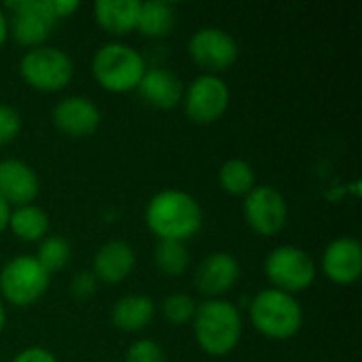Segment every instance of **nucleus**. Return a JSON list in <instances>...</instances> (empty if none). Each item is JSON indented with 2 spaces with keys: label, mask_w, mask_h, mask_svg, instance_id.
<instances>
[{
  "label": "nucleus",
  "mask_w": 362,
  "mask_h": 362,
  "mask_svg": "<svg viewBox=\"0 0 362 362\" xmlns=\"http://www.w3.org/2000/svg\"><path fill=\"white\" fill-rule=\"evenodd\" d=\"M49 6H51V13H53L55 19H64L70 13L78 11L81 4L76 0H49Z\"/></svg>",
  "instance_id": "30"
},
{
  "label": "nucleus",
  "mask_w": 362,
  "mask_h": 362,
  "mask_svg": "<svg viewBox=\"0 0 362 362\" xmlns=\"http://www.w3.org/2000/svg\"><path fill=\"white\" fill-rule=\"evenodd\" d=\"M72 257V246L64 235H49L40 242L38 252H36V261L49 272H59L68 265Z\"/></svg>",
  "instance_id": "24"
},
{
  "label": "nucleus",
  "mask_w": 362,
  "mask_h": 362,
  "mask_svg": "<svg viewBox=\"0 0 362 362\" xmlns=\"http://www.w3.org/2000/svg\"><path fill=\"white\" fill-rule=\"evenodd\" d=\"M176 23V8L168 0H146L140 2V13H138V25L144 36L161 38L172 32Z\"/></svg>",
  "instance_id": "20"
},
{
  "label": "nucleus",
  "mask_w": 362,
  "mask_h": 362,
  "mask_svg": "<svg viewBox=\"0 0 362 362\" xmlns=\"http://www.w3.org/2000/svg\"><path fill=\"white\" fill-rule=\"evenodd\" d=\"M21 115L11 104H0V146L13 142L21 132Z\"/></svg>",
  "instance_id": "27"
},
{
  "label": "nucleus",
  "mask_w": 362,
  "mask_h": 362,
  "mask_svg": "<svg viewBox=\"0 0 362 362\" xmlns=\"http://www.w3.org/2000/svg\"><path fill=\"white\" fill-rule=\"evenodd\" d=\"M49 280L51 274L36 261V257L19 255L0 269V293L11 305L28 308L47 293Z\"/></svg>",
  "instance_id": "5"
},
{
  "label": "nucleus",
  "mask_w": 362,
  "mask_h": 362,
  "mask_svg": "<svg viewBox=\"0 0 362 362\" xmlns=\"http://www.w3.org/2000/svg\"><path fill=\"white\" fill-rule=\"evenodd\" d=\"M8 229L23 242H38L49 231V216L40 206H17L11 210Z\"/></svg>",
  "instance_id": "21"
},
{
  "label": "nucleus",
  "mask_w": 362,
  "mask_h": 362,
  "mask_svg": "<svg viewBox=\"0 0 362 362\" xmlns=\"http://www.w3.org/2000/svg\"><path fill=\"white\" fill-rule=\"evenodd\" d=\"M91 72L95 81L115 93L134 91L146 72V64L140 51L134 47L110 40L104 42L91 57Z\"/></svg>",
  "instance_id": "4"
},
{
  "label": "nucleus",
  "mask_w": 362,
  "mask_h": 362,
  "mask_svg": "<svg viewBox=\"0 0 362 362\" xmlns=\"http://www.w3.org/2000/svg\"><path fill=\"white\" fill-rule=\"evenodd\" d=\"M153 257H155L157 269L170 278L182 276L191 265V255H189V248L185 242L159 240L153 250Z\"/></svg>",
  "instance_id": "23"
},
{
  "label": "nucleus",
  "mask_w": 362,
  "mask_h": 362,
  "mask_svg": "<svg viewBox=\"0 0 362 362\" xmlns=\"http://www.w3.org/2000/svg\"><path fill=\"white\" fill-rule=\"evenodd\" d=\"M189 55L197 66H202L210 74H216L235 64L240 49L238 40L227 30L206 25L193 32V36L189 38Z\"/></svg>",
  "instance_id": "10"
},
{
  "label": "nucleus",
  "mask_w": 362,
  "mask_h": 362,
  "mask_svg": "<svg viewBox=\"0 0 362 362\" xmlns=\"http://www.w3.org/2000/svg\"><path fill=\"white\" fill-rule=\"evenodd\" d=\"M140 13V0H98L93 15L100 28L110 34H127L136 30Z\"/></svg>",
  "instance_id": "19"
},
{
  "label": "nucleus",
  "mask_w": 362,
  "mask_h": 362,
  "mask_svg": "<svg viewBox=\"0 0 362 362\" xmlns=\"http://www.w3.org/2000/svg\"><path fill=\"white\" fill-rule=\"evenodd\" d=\"M6 36H8V19H6L4 11L0 8V47L4 45Z\"/></svg>",
  "instance_id": "32"
},
{
  "label": "nucleus",
  "mask_w": 362,
  "mask_h": 362,
  "mask_svg": "<svg viewBox=\"0 0 362 362\" xmlns=\"http://www.w3.org/2000/svg\"><path fill=\"white\" fill-rule=\"evenodd\" d=\"M316 263L312 255L299 246L282 244L265 259V276L274 288L284 293H301L316 280Z\"/></svg>",
  "instance_id": "7"
},
{
  "label": "nucleus",
  "mask_w": 362,
  "mask_h": 362,
  "mask_svg": "<svg viewBox=\"0 0 362 362\" xmlns=\"http://www.w3.org/2000/svg\"><path fill=\"white\" fill-rule=\"evenodd\" d=\"M123 362H165V352L153 339H138L127 348Z\"/></svg>",
  "instance_id": "26"
},
{
  "label": "nucleus",
  "mask_w": 362,
  "mask_h": 362,
  "mask_svg": "<svg viewBox=\"0 0 362 362\" xmlns=\"http://www.w3.org/2000/svg\"><path fill=\"white\" fill-rule=\"evenodd\" d=\"M136 267V250L123 240L104 242L93 257V276L106 284L123 282Z\"/></svg>",
  "instance_id": "17"
},
{
  "label": "nucleus",
  "mask_w": 362,
  "mask_h": 362,
  "mask_svg": "<svg viewBox=\"0 0 362 362\" xmlns=\"http://www.w3.org/2000/svg\"><path fill=\"white\" fill-rule=\"evenodd\" d=\"M11 362H57V356L47 348L30 346V348H23L21 352H17Z\"/></svg>",
  "instance_id": "29"
},
{
  "label": "nucleus",
  "mask_w": 362,
  "mask_h": 362,
  "mask_svg": "<svg viewBox=\"0 0 362 362\" xmlns=\"http://www.w3.org/2000/svg\"><path fill=\"white\" fill-rule=\"evenodd\" d=\"M98 288V278L89 269H81L72 276L70 280V293L78 299H87L95 293Z\"/></svg>",
  "instance_id": "28"
},
{
  "label": "nucleus",
  "mask_w": 362,
  "mask_h": 362,
  "mask_svg": "<svg viewBox=\"0 0 362 362\" xmlns=\"http://www.w3.org/2000/svg\"><path fill=\"white\" fill-rule=\"evenodd\" d=\"M19 72L28 85L40 91L64 89L74 74V64L70 55L59 47H32L19 59Z\"/></svg>",
  "instance_id": "6"
},
{
  "label": "nucleus",
  "mask_w": 362,
  "mask_h": 362,
  "mask_svg": "<svg viewBox=\"0 0 362 362\" xmlns=\"http://www.w3.org/2000/svg\"><path fill=\"white\" fill-rule=\"evenodd\" d=\"M229 100H231L229 85L218 74H210V72L195 76L185 87V93H182L187 117L204 125L218 121L227 112Z\"/></svg>",
  "instance_id": "8"
},
{
  "label": "nucleus",
  "mask_w": 362,
  "mask_h": 362,
  "mask_svg": "<svg viewBox=\"0 0 362 362\" xmlns=\"http://www.w3.org/2000/svg\"><path fill=\"white\" fill-rule=\"evenodd\" d=\"M155 318V301L148 295H125L115 301L110 320L119 331L136 333L148 327Z\"/></svg>",
  "instance_id": "18"
},
{
  "label": "nucleus",
  "mask_w": 362,
  "mask_h": 362,
  "mask_svg": "<svg viewBox=\"0 0 362 362\" xmlns=\"http://www.w3.org/2000/svg\"><path fill=\"white\" fill-rule=\"evenodd\" d=\"M11 8L8 30L19 45L40 47L49 38L53 23L57 21L51 13L49 0H15L6 2Z\"/></svg>",
  "instance_id": "11"
},
{
  "label": "nucleus",
  "mask_w": 362,
  "mask_h": 362,
  "mask_svg": "<svg viewBox=\"0 0 362 362\" xmlns=\"http://www.w3.org/2000/svg\"><path fill=\"white\" fill-rule=\"evenodd\" d=\"M191 325L199 348L210 356H227L233 352L244 329L240 308L227 299H206L197 303Z\"/></svg>",
  "instance_id": "2"
},
{
  "label": "nucleus",
  "mask_w": 362,
  "mask_h": 362,
  "mask_svg": "<svg viewBox=\"0 0 362 362\" xmlns=\"http://www.w3.org/2000/svg\"><path fill=\"white\" fill-rule=\"evenodd\" d=\"M240 280V261L225 250H216L202 259L195 269V286L208 299H223Z\"/></svg>",
  "instance_id": "13"
},
{
  "label": "nucleus",
  "mask_w": 362,
  "mask_h": 362,
  "mask_svg": "<svg viewBox=\"0 0 362 362\" xmlns=\"http://www.w3.org/2000/svg\"><path fill=\"white\" fill-rule=\"evenodd\" d=\"M218 185L223 187V191L244 197L257 187L255 168L248 161L238 159V157L227 159L218 170Z\"/></svg>",
  "instance_id": "22"
},
{
  "label": "nucleus",
  "mask_w": 362,
  "mask_h": 362,
  "mask_svg": "<svg viewBox=\"0 0 362 362\" xmlns=\"http://www.w3.org/2000/svg\"><path fill=\"white\" fill-rule=\"evenodd\" d=\"M51 121L62 134L72 136V138H85L98 129L102 121V112L91 98L68 95V98H62L53 106Z\"/></svg>",
  "instance_id": "12"
},
{
  "label": "nucleus",
  "mask_w": 362,
  "mask_h": 362,
  "mask_svg": "<svg viewBox=\"0 0 362 362\" xmlns=\"http://www.w3.org/2000/svg\"><path fill=\"white\" fill-rule=\"evenodd\" d=\"M136 91L148 106L159 110H170L182 102L185 85L180 76L168 68H146Z\"/></svg>",
  "instance_id": "16"
},
{
  "label": "nucleus",
  "mask_w": 362,
  "mask_h": 362,
  "mask_svg": "<svg viewBox=\"0 0 362 362\" xmlns=\"http://www.w3.org/2000/svg\"><path fill=\"white\" fill-rule=\"evenodd\" d=\"M248 314L252 327L261 335L278 341L295 337L303 327L301 303L295 299V295L278 288H265L257 293L248 305Z\"/></svg>",
  "instance_id": "3"
},
{
  "label": "nucleus",
  "mask_w": 362,
  "mask_h": 362,
  "mask_svg": "<svg viewBox=\"0 0 362 362\" xmlns=\"http://www.w3.org/2000/svg\"><path fill=\"white\" fill-rule=\"evenodd\" d=\"M244 218L248 227L265 238L280 233L288 218L286 197L272 185H257L244 195Z\"/></svg>",
  "instance_id": "9"
},
{
  "label": "nucleus",
  "mask_w": 362,
  "mask_h": 362,
  "mask_svg": "<svg viewBox=\"0 0 362 362\" xmlns=\"http://www.w3.org/2000/svg\"><path fill=\"white\" fill-rule=\"evenodd\" d=\"M195 310H197V303L187 293H172L161 303V312L165 320L172 325H189L195 316Z\"/></svg>",
  "instance_id": "25"
},
{
  "label": "nucleus",
  "mask_w": 362,
  "mask_h": 362,
  "mask_svg": "<svg viewBox=\"0 0 362 362\" xmlns=\"http://www.w3.org/2000/svg\"><path fill=\"white\" fill-rule=\"evenodd\" d=\"M322 274L335 284H352L362 274V246L356 238L344 235L333 240L320 259Z\"/></svg>",
  "instance_id": "14"
},
{
  "label": "nucleus",
  "mask_w": 362,
  "mask_h": 362,
  "mask_svg": "<svg viewBox=\"0 0 362 362\" xmlns=\"http://www.w3.org/2000/svg\"><path fill=\"white\" fill-rule=\"evenodd\" d=\"M40 193V180L36 172L21 159H0V197L17 208L32 204Z\"/></svg>",
  "instance_id": "15"
},
{
  "label": "nucleus",
  "mask_w": 362,
  "mask_h": 362,
  "mask_svg": "<svg viewBox=\"0 0 362 362\" xmlns=\"http://www.w3.org/2000/svg\"><path fill=\"white\" fill-rule=\"evenodd\" d=\"M4 325H6V310H4V305H2V301H0V335H2V331H4Z\"/></svg>",
  "instance_id": "33"
},
{
  "label": "nucleus",
  "mask_w": 362,
  "mask_h": 362,
  "mask_svg": "<svg viewBox=\"0 0 362 362\" xmlns=\"http://www.w3.org/2000/svg\"><path fill=\"white\" fill-rule=\"evenodd\" d=\"M144 221L157 240L187 242L202 229L204 210L191 193L182 189H163L148 199Z\"/></svg>",
  "instance_id": "1"
},
{
  "label": "nucleus",
  "mask_w": 362,
  "mask_h": 362,
  "mask_svg": "<svg viewBox=\"0 0 362 362\" xmlns=\"http://www.w3.org/2000/svg\"><path fill=\"white\" fill-rule=\"evenodd\" d=\"M8 216H11V206L0 197V233L8 229Z\"/></svg>",
  "instance_id": "31"
}]
</instances>
